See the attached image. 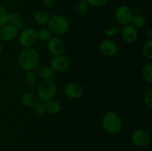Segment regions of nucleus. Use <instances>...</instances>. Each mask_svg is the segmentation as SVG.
<instances>
[{
  "mask_svg": "<svg viewBox=\"0 0 152 151\" xmlns=\"http://www.w3.org/2000/svg\"><path fill=\"white\" fill-rule=\"evenodd\" d=\"M8 23V13L3 6L0 5V28Z\"/></svg>",
  "mask_w": 152,
  "mask_h": 151,
  "instance_id": "obj_26",
  "label": "nucleus"
},
{
  "mask_svg": "<svg viewBox=\"0 0 152 151\" xmlns=\"http://www.w3.org/2000/svg\"><path fill=\"white\" fill-rule=\"evenodd\" d=\"M130 24L133 25L134 28H136L137 29V28H142L146 24V20H145V17L142 15L137 13V14L133 15Z\"/></svg>",
  "mask_w": 152,
  "mask_h": 151,
  "instance_id": "obj_17",
  "label": "nucleus"
},
{
  "mask_svg": "<svg viewBox=\"0 0 152 151\" xmlns=\"http://www.w3.org/2000/svg\"><path fill=\"white\" fill-rule=\"evenodd\" d=\"M37 36L38 39L42 41H48L53 36V33L48 28H42L37 31Z\"/></svg>",
  "mask_w": 152,
  "mask_h": 151,
  "instance_id": "obj_20",
  "label": "nucleus"
},
{
  "mask_svg": "<svg viewBox=\"0 0 152 151\" xmlns=\"http://www.w3.org/2000/svg\"><path fill=\"white\" fill-rule=\"evenodd\" d=\"M56 93V84L51 80H43L38 85L37 90V96L40 102L46 103L53 99Z\"/></svg>",
  "mask_w": 152,
  "mask_h": 151,
  "instance_id": "obj_4",
  "label": "nucleus"
},
{
  "mask_svg": "<svg viewBox=\"0 0 152 151\" xmlns=\"http://www.w3.org/2000/svg\"><path fill=\"white\" fill-rule=\"evenodd\" d=\"M76 10L80 14H86L89 9V5L86 0H80L76 4Z\"/></svg>",
  "mask_w": 152,
  "mask_h": 151,
  "instance_id": "obj_21",
  "label": "nucleus"
},
{
  "mask_svg": "<svg viewBox=\"0 0 152 151\" xmlns=\"http://www.w3.org/2000/svg\"><path fill=\"white\" fill-rule=\"evenodd\" d=\"M143 102L145 106L148 108L152 107V89L149 88L145 93L143 96Z\"/></svg>",
  "mask_w": 152,
  "mask_h": 151,
  "instance_id": "obj_28",
  "label": "nucleus"
},
{
  "mask_svg": "<svg viewBox=\"0 0 152 151\" xmlns=\"http://www.w3.org/2000/svg\"><path fill=\"white\" fill-rule=\"evenodd\" d=\"M22 22V16L17 12H12L8 13V23L17 26Z\"/></svg>",
  "mask_w": 152,
  "mask_h": 151,
  "instance_id": "obj_24",
  "label": "nucleus"
},
{
  "mask_svg": "<svg viewBox=\"0 0 152 151\" xmlns=\"http://www.w3.org/2000/svg\"><path fill=\"white\" fill-rule=\"evenodd\" d=\"M99 52L103 56H113L117 53L118 47L117 44L111 39H103L100 41L99 44Z\"/></svg>",
  "mask_w": 152,
  "mask_h": 151,
  "instance_id": "obj_11",
  "label": "nucleus"
},
{
  "mask_svg": "<svg viewBox=\"0 0 152 151\" xmlns=\"http://www.w3.org/2000/svg\"><path fill=\"white\" fill-rule=\"evenodd\" d=\"M132 143L137 147H145L151 142V135L149 132L145 129H137L132 133Z\"/></svg>",
  "mask_w": 152,
  "mask_h": 151,
  "instance_id": "obj_7",
  "label": "nucleus"
},
{
  "mask_svg": "<svg viewBox=\"0 0 152 151\" xmlns=\"http://www.w3.org/2000/svg\"><path fill=\"white\" fill-rule=\"evenodd\" d=\"M19 33V29L16 25L7 23L0 28V38L3 41L8 42L14 39Z\"/></svg>",
  "mask_w": 152,
  "mask_h": 151,
  "instance_id": "obj_9",
  "label": "nucleus"
},
{
  "mask_svg": "<svg viewBox=\"0 0 152 151\" xmlns=\"http://www.w3.org/2000/svg\"><path fill=\"white\" fill-rule=\"evenodd\" d=\"M28 1H35V0H28Z\"/></svg>",
  "mask_w": 152,
  "mask_h": 151,
  "instance_id": "obj_33",
  "label": "nucleus"
},
{
  "mask_svg": "<svg viewBox=\"0 0 152 151\" xmlns=\"http://www.w3.org/2000/svg\"><path fill=\"white\" fill-rule=\"evenodd\" d=\"M64 93L65 96L73 99H77L81 97L84 93L83 87L80 83L76 81H71L66 84L64 88Z\"/></svg>",
  "mask_w": 152,
  "mask_h": 151,
  "instance_id": "obj_10",
  "label": "nucleus"
},
{
  "mask_svg": "<svg viewBox=\"0 0 152 151\" xmlns=\"http://www.w3.org/2000/svg\"><path fill=\"white\" fill-rule=\"evenodd\" d=\"M55 71L50 66L45 67L40 71V76L45 81H50L53 79L55 76Z\"/></svg>",
  "mask_w": 152,
  "mask_h": 151,
  "instance_id": "obj_19",
  "label": "nucleus"
},
{
  "mask_svg": "<svg viewBox=\"0 0 152 151\" xmlns=\"http://www.w3.org/2000/svg\"><path fill=\"white\" fill-rule=\"evenodd\" d=\"M2 50H3L2 45H1V44H0V55H1V53H2Z\"/></svg>",
  "mask_w": 152,
  "mask_h": 151,
  "instance_id": "obj_32",
  "label": "nucleus"
},
{
  "mask_svg": "<svg viewBox=\"0 0 152 151\" xmlns=\"http://www.w3.org/2000/svg\"><path fill=\"white\" fill-rule=\"evenodd\" d=\"M33 108L34 109V111L37 115H43L46 113L45 103H44V102L39 101Z\"/></svg>",
  "mask_w": 152,
  "mask_h": 151,
  "instance_id": "obj_27",
  "label": "nucleus"
},
{
  "mask_svg": "<svg viewBox=\"0 0 152 151\" xmlns=\"http://www.w3.org/2000/svg\"><path fill=\"white\" fill-rule=\"evenodd\" d=\"M78 1H80V0H78Z\"/></svg>",
  "mask_w": 152,
  "mask_h": 151,
  "instance_id": "obj_34",
  "label": "nucleus"
},
{
  "mask_svg": "<svg viewBox=\"0 0 152 151\" xmlns=\"http://www.w3.org/2000/svg\"><path fill=\"white\" fill-rule=\"evenodd\" d=\"M69 60L63 55L55 56L50 62V66L54 70L55 72H63L69 68Z\"/></svg>",
  "mask_w": 152,
  "mask_h": 151,
  "instance_id": "obj_12",
  "label": "nucleus"
},
{
  "mask_svg": "<svg viewBox=\"0 0 152 151\" xmlns=\"http://www.w3.org/2000/svg\"><path fill=\"white\" fill-rule=\"evenodd\" d=\"M34 19L37 24L39 25H46L50 19V15L46 10H39L34 13Z\"/></svg>",
  "mask_w": 152,
  "mask_h": 151,
  "instance_id": "obj_15",
  "label": "nucleus"
},
{
  "mask_svg": "<svg viewBox=\"0 0 152 151\" xmlns=\"http://www.w3.org/2000/svg\"><path fill=\"white\" fill-rule=\"evenodd\" d=\"M19 42L24 48H31L38 41L37 31L34 28H26L21 31L18 35Z\"/></svg>",
  "mask_w": 152,
  "mask_h": 151,
  "instance_id": "obj_5",
  "label": "nucleus"
},
{
  "mask_svg": "<svg viewBox=\"0 0 152 151\" xmlns=\"http://www.w3.org/2000/svg\"><path fill=\"white\" fill-rule=\"evenodd\" d=\"M142 54L145 58L152 59V40H148L142 47Z\"/></svg>",
  "mask_w": 152,
  "mask_h": 151,
  "instance_id": "obj_23",
  "label": "nucleus"
},
{
  "mask_svg": "<svg viewBox=\"0 0 152 151\" xmlns=\"http://www.w3.org/2000/svg\"><path fill=\"white\" fill-rule=\"evenodd\" d=\"M88 4L89 7H99L105 5L108 0H86Z\"/></svg>",
  "mask_w": 152,
  "mask_h": 151,
  "instance_id": "obj_29",
  "label": "nucleus"
},
{
  "mask_svg": "<svg viewBox=\"0 0 152 151\" xmlns=\"http://www.w3.org/2000/svg\"><path fill=\"white\" fill-rule=\"evenodd\" d=\"M46 113L50 115H56L61 111V105L56 100L48 101L45 103Z\"/></svg>",
  "mask_w": 152,
  "mask_h": 151,
  "instance_id": "obj_16",
  "label": "nucleus"
},
{
  "mask_svg": "<svg viewBox=\"0 0 152 151\" xmlns=\"http://www.w3.org/2000/svg\"><path fill=\"white\" fill-rule=\"evenodd\" d=\"M102 124L104 130L111 135H117L121 132L123 122L117 113L109 111L102 117Z\"/></svg>",
  "mask_w": 152,
  "mask_h": 151,
  "instance_id": "obj_2",
  "label": "nucleus"
},
{
  "mask_svg": "<svg viewBox=\"0 0 152 151\" xmlns=\"http://www.w3.org/2000/svg\"><path fill=\"white\" fill-rule=\"evenodd\" d=\"M38 96L33 92H26L23 93L21 97V102L22 105L28 107H34L36 104L39 102Z\"/></svg>",
  "mask_w": 152,
  "mask_h": 151,
  "instance_id": "obj_14",
  "label": "nucleus"
},
{
  "mask_svg": "<svg viewBox=\"0 0 152 151\" xmlns=\"http://www.w3.org/2000/svg\"><path fill=\"white\" fill-rule=\"evenodd\" d=\"M18 63L22 70L31 71L35 69L39 64V55L34 48H24L18 57Z\"/></svg>",
  "mask_w": 152,
  "mask_h": 151,
  "instance_id": "obj_1",
  "label": "nucleus"
},
{
  "mask_svg": "<svg viewBox=\"0 0 152 151\" xmlns=\"http://www.w3.org/2000/svg\"><path fill=\"white\" fill-rule=\"evenodd\" d=\"M145 37L148 40H152V30L151 29L148 30L145 33Z\"/></svg>",
  "mask_w": 152,
  "mask_h": 151,
  "instance_id": "obj_31",
  "label": "nucleus"
},
{
  "mask_svg": "<svg viewBox=\"0 0 152 151\" xmlns=\"http://www.w3.org/2000/svg\"><path fill=\"white\" fill-rule=\"evenodd\" d=\"M36 80H37V78H36L35 73L33 72V70L27 71L26 76H25V81H26L27 84L30 87L31 91L34 90V87L36 83Z\"/></svg>",
  "mask_w": 152,
  "mask_h": 151,
  "instance_id": "obj_22",
  "label": "nucleus"
},
{
  "mask_svg": "<svg viewBox=\"0 0 152 151\" xmlns=\"http://www.w3.org/2000/svg\"><path fill=\"white\" fill-rule=\"evenodd\" d=\"M55 0H42V3L46 7H50L53 5Z\"/></svg>",
  "mask_w": 152,
  "mask_h": 151,
  "instance_id": "obj_30",
  "label": "nucleus"
},
{
  "mask_svg": "<svg viewBox=\"0 0 152 151\" xmlns=\"http://www.w3.org/2000/svg\"><path fill=\"white\" fill-rule=\"evenodd\" d=\"M134 13L132 9L127 5L122 4L118 6L114 12V17L117 22L122 25H126L131 23Z\"/></svg>",
  "mask_w": 152,
  "mask_h": 151,
  "instance_id": "obj_6",
  "label": "nucleus"
},
{
  "mask_svg": "<svg viewBox=\"0 0 152 151\" xmlns=\"http://www.w3.org/2000/svg\"><path fill=\"white\" fill-rule=\"evenodd\" d=\"M121 36L123 39L129 44H132L137 41L138 37V31L136 28L131 24L123 26L121 30Z\"/></svg>",
  "mask_w": 152,
  "mask_h": 151,
  "instance_id": "obj_13",
  "label": "nucleus"
},
{
  "mask_svg": "<svg viewBox=\"0 0 152 151\" xmlns=\"http://www.w3.org/2000/svg\"><path fill=\"white\" fill-rule=\"evenodd\" d=\"M120 31V27L117 25H111L105 30V34L108 36H114Z\"/></svg>",
  "mask_w": 152,
  "mask_h": 151,
  "instance_id": "obj_25",
  "label": "nucleus"
},
{
  "mask_svg": "<svg viewBox=\"0 0 152 151\" xmlns=\"http://www.w3.org/2000/svg\"><path fill=\"white\" fill-rule=\"evenodd\" d=\"M142 75L144 80L147 82L152 83V64L151 62L146 63L142 68Z\"/></svg>",
  "mask_w": 152,
  "mask_h": 151,
  "instance_id": "obj_18",
  "label": "nucleus"
},
{
  "mask_svg": "<svg viewBox=\"0 0 152 151\" xmlns=\"http://www.w3.org/2000/svg\"><path fill=\"white\" fill-rule=\"evenodd\" d=\"M0 1H1V0H0Z\"/></svg>",
  "mask_w": 152,
  "mask_h": 151,
  "instance_id": "obj_35",
  "label": "nucleus"
},
{
  "mask_svg": "<svg viewBox=\"0 0 152 151\" xmlns=\"http://www.w3.org/2000/svg\"><path fill=\"white\" fill-rule=\"evenodd\" d=\"M47 42L48 50L53 56L63 55V53H65L66 49L65 44L63 40L61 39L59 37L52 36L51 38Z\"/></svg>",
  "mask_w": 152,
  "mask_h": 151,
  "instance_id": "obj_8",
  "label": "nucleus"
},
{
  "mask_svg": "<svg viewBox=\"0 0 152 151\" xmlns=\"http://www.w3.org/2000/svg\"><path fill=\"white\" fill-rule=\"evenodd\" d=\"M48 28L53 35L62 36L68 33L70 28V24L65 16L59 14H54L50 16L47 23Z\"/></svg>",
  "mask_w": 152,
  "mask_h": 151,
  "instance_id": "obj_3",
  "label": "nucleus"
}]
</instances>
